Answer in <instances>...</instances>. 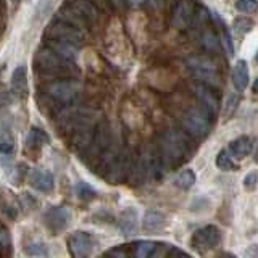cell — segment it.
Segmentation results:
<instances>
[{
	"label": "cell",
	"instance_id": "cell-32",
	"mask_svg": "<svg viewBox=\"0 0 258 258\" xmlns=\"http://www.w3.org/2000/svg\"><path fill=\"white\" fill-rule=\"evenodd\" d=\"M236 8L240 13H255L258 10V2L256 0H237L236 2Z\"/></svg>",
	"mask_w": 258,
	"mask_h": 258
},
{
	"label": "cell",
	"instance_id": "cell-31",
	"mask_svg": "<svg viewBox=\"0 0 258 258\" xmlns=\"http://www.w3.org/2000/svg\"><path fill=\"white\" fill-rule=\"evenodd\" d=\"M221 23V45L226 48V52H228V55H234V44H232V37H231V32L226 29L224 23Z\"/></svg>",
	"mask_w": 258,
	"mask_h": 258
},
{
	"label": "cell",
	"instance_id": "cell-19",
	"mask_svg": "<svg viewBox=\"0 0 258 258\" xmlns=\"http://www.w3.org/2000/svg\"><path fill=\"white\" fill-rule=\"evenodd\" d=\"M45 45L48 48H52L55 53H58L60 56L67 60L75 61L78 58V50L79 48L76 45H73L70 42H64V40H58V39H45Z\"/></svg>",
	"mask_w": 258,
	"mask_h": 258
},
{
	"label": "cell",
	"instance_id": "cell-26",
	"mask_svg": "<svg viewBox=\"0 0 258 258\" xmlns=\"http://www.w3.org/2000/svg\"><path fill=\"white\" fill-rule=\"evenodd\" d=\"M197 181V176L192 169H182V171L174 177V184L176 187H179L182 190H187L190 189L194 184Z\"/></svg>",
	"mask_w": 258,
	"mask_h": 258
},
{
	"label": "cell",
	"instance_id": "cell-45",
	"mask_svg": "<svg viewBox=\"0 0 258 258\" xmlns=\"http://www.w3.org/2000/svg\"><path fill=\"white\" fill-rule=\"evenodd\" d=\"M252 89H253V92H258V78L255 79V83H253Z\"/></svg>",
	"mask_w": 258,
	"mask_h": 258
},
{
	"label": "cell",
	"instance_id": "cell-28",
	"mask_svg": "<svg viewBox=\"0 0 258 258\" xmlns=\"http://www.w3.org/2000/svg\"><path fill=\"white\" fill-rule=\"evenodd\" d=\"M13 150H15V137L7 127H2L0 129V152L8 155Z\"/></svg>",
	"mask_w": 258,
	"mask_h": 258
},
{
	"label": "cell",
	"instance_id": "cell-17",
	"mask_svg": "<svg viewBox=\"0 0 258 258\" xmlns=\"http://www.w3.org/2000/svg\"><path fill=\"white\" fill-rule=\"evenodd\" d=\"M28 91H29V87H28L26 67H24V64H18L12 75V92L18 97V99H26Z\"/></svg>",
	"mask_w": 258,
	"mask_h": 258
},
{
	"label": "cell",
	"instance_id": "cell-40",
	"mask_svg": "<svg viewBox=\"0 0 258 258\" xmlns=\"http://www.w3.org/2000/svg\"><path fill=\"white\" fill-rule=\"evenodd\" d=\"M129 253L126 252V250H121V248H111V250H108V252H105V256H119V258H124Z\"/></svg>",
	"mask_w": 258,
	"mask_h": 258
},
{
	"label": "cell",
	"instance_id": "cell-25",
	"mask_svg": "<svg viewBox=\"0 0 258 258\" xmlns=\"http://www.w3.org/2000/svg\"><path fill=\"white\" fill-rule=\"evenodd\" d=\"M157 242H152V240H141L134 244L133 247V256H137V258H147V256H153L157 250Z\"/></svg>",
	"mask_w": 258,
	"mask_h": 258
},
{
	"label": "cell",
	"instance_id": "cell-7",
	"mask_svg": "<svg viewBox=\"0 0 258 258\" xmlns=\"http://www.w3.org/2000/svg\"><path fill=\"white\" fill-rule=\"evenodd\" d=\"M44 36H45V39L64 40V42H70L73 45H76L78 48H81L86 44V31L75 28L68 23H63V21L55 20V18L48 23Z\"/></svg>",
	"mask_w": 258,
	"mask_h": 258
},
{
	"label": "cell",
	"instance_id": "cell-37",
	"mask_svg": "<svg viewBox=\"0 0 258 258\" xmlns=\"http://www.w3.org/2000/svg\"><path fill=\"white\" fill-rule=\"evenodd\" d=\"M92 2H94V5L97 8H99L102 15H108L111 12V8H113L108 0H92Z\"/></svg>",
	"mask_w": 258,
	"mask_h": 258
},
{
	"label": "cell",
	"instance_id": "cell-42",
	"mask_svg": "<svg viewBox=\"0 0 258 258\" xmlns=\"http://www.w3.org/2000/svg\"><path fill=\"white\" fill-rule=\"evenodd\" d=\"M12 102V95L7 91H0V105H8Z\"/></svg>",
	"mask_w": 258,
	"mask_h": 258
},
{
	"label": "cell",
	"instance_id": "cell-8",
	"mask_svg": "<svg viewBox=\"0 0 258 258\" xmlns=\"http://www.w3.org/2000/svg\"><path fill=\"white\" fill-rule=\"evenodd\" d=\"M220 242H221V232L216 226H204V228L194 232L192 236V247L200 253L218 247Z\"/></svg>",
	"mask_w": 258,
	"mask_h": 258
},
{
	"label": "cell",
	"instance_id": "cell-15",
	"mask_svg": "<svg viewBox=\"0 0 258 258\" xmlns=\"http://www.w3.org/2000/svg\"><path fill=\"white\" fill-rule=\"evenodd\" d=\"M28 182L31 187H34L39 192H52L53 190V174L44 171V169H31L28 174Z\"/></svg>",
	"mask_w": 258,
	"mask_h": 258
},
{
	"label": "cell",
	"instance_id": "cell-6",
	"mask_svg": "<svg viewBox=\"0 0 258 258\" xmlns=\"http://www.w3.org/2000/svg\"><path fill=\"white\" fill-rule=\"evenodd\" d=\"M187 67L192 71L194 78L199 83H204L210 87H220L221 86V78L218 75V67L216 63L208 58V56H189L187 58Z\"/></svg>",
	"mask_w": 258,
	"mask_h": 258
},
{
	"label": "cell",
	"instance_id": "cell-3",
	"mask_svg": "<svg viewBox=\"0 0 258 258\" xmlns=\"http://www.w3.org/2000/svg\"><path fill=\"white\" fill-rule=\"evenodd\" d=\"M83 84L79 83L78 78H70V79H55L44 83L40 87V92L47 95L48 99H52L53 102L64 105V103H73L78 95L81 94Z\"/></svg>",
	"mask_w": 258,
	"mask_h": 258
},
{
	"label": "cell",
	"instance_id": "cell-23",
	"mask_svg": "<svg viewBox=\"0 0 258 258\" xmlns=\"http://www.w3.org/2000/svg\"><path fill=\"white\" fill-rule=\"evenodd\" d=\"M252 141L248 139L247 136H240L237 139H234L229 144V153L236 158V160H244L245 157H248L252 153Z\"/></svg>",
	"mask_w": 258,
	"mask_h": 258
},
{
	"label": "cell",
	"instance_id": "cell-14",
	"mask_svg": "<svg viewBox=\"0 0 258 258\" xmlns=\"http://www.w3.org/2000/svg\"><path fill=\"white\" fill-rule=\"evenodd\" d=\"M196 12V7L190 0H177L171 13V24L176 29H187Z\"/></svg>",
	"mask_w": 258,
	"mask_h": 258
},
{
	"label": "cell",
	"instance_id": "cell-22",
	"mask_svg": "<svg viewBox=\"0 0 258 258\" xmlns=\"http://www.w3.org/2000/svg\"><path fill=\"white\" fill-rule=\"evenodd\" d=\"M137 212L134 208H126L121 212L119 218H118V226H119V231L124 234V236H133L137 229Z\"/></svg>",
	"mask_w": 258,
	"mask_h": 258
},
{
	"label": "cell",
	"instance_id": "cell-30",
	"mask_svg": "<svg viewBox=\"0 0 258 258\" xmlns=\"http://www.w3.org/2000/svg\"><path fill=\"white\" fill-rule=\"evenodd\" d=\"M75 192L81 200H92L97 196V192L87 182H78L75 187Z\"/></svg>",
	"mask_w": 258,
	"mask_h": 258
},
{
	"label": "cell",
	"instance_id": "cell-38",
	"mask_svg": "<svg viewBox=\"0 0 258 258\" xmlns=\"http://www.w3.org/2000/svg\"><path fill=\"white\" fill-rule=\"evenodd\" d=\"M256 181H258V176H256V173H248V174L244 177V187H245L247 190H252V189H255Z\"/></svg>",
	"mask_w": 258,
	"mask_h": 258
},
{
	"label": "cell",
	"instance_id": "cell-46",
	"mask_svg": "<svg viewBox=\"0 0 258 258\" xmlns=\"http://www.w3.org/2000/svg\"><path fill=\"white\" fill-rule=\"evenodd\" d=\"M5 26V20H4V16L0 15V31H2V28Z\"/></svg>",
	"mask_w": 258,
	"mask_h": 258
},
{
	"label": "cell",
	"instance_id": "cell-5",
	"mask_svg": "<svg viewBox=\"0 0 258 258\" xmlns=\"http://www.w3.org/2000/svg\"><path fill=\"white\" fill-rule=\"evenodd\" d=\"M210 113L202 107H192L181 116V126L192 139H204L212 129Z\"/></svg>",
	"mask_w": 258,
	"mask_h": 258
},
{
	"label": "cell",
	"instance_id": "cell-18",
	"mask_svg": "<svg viewBox=\"0 0 258 258\" xmlns=\"http://www.w3.org/2000/svg\"><path fill=\"white\" fill-rule=\"evenodd\" d=\"M94 129H78V131L70 134V147L73 152H76L78 155L84 153V150L91 145L92 137H94Z\"/></svg>",
	"mask_w": 258,
	"mask_h": 258
},
{
	"label": "cell",
	"instance_id": "cell-10",
	"mask_svg": "<svg viewBox=\"0 0 258 258\" xmlns=\"http://www.w3.org/2000/svg\"><path fill=\"white\" fill-rule=\"evenodd\" d=\"M139 158L142 161L145 174H147V179H160L165 174L166 168L163 161H161L157 149H145L139 155Z\"/></svg>",
	"mask_w": 258,
	"mask_h": 258
},
{
	"label": "cell",
	"instance_id": "cell-1",
	"mask_svg": "<svg viewBox=\"0 0 258 258\" xmlns=\"http://www.w3.org/2000/svg\"><path fill=\"white\" fill-rule=\"evenodd\" d=\"M34 68H36V75L44 83L55 79H70V78L81 76V70L75 61L63 58V56L55 53L47 45L40 47L36 52Z\"/></svg>",
	"mask_w": 258,
	"mask_h": 258
},
{
	"label": "cell",
	"instance_id": "cell-47",
	"mask_svg": "<svg viewBox=\"0 0 258 258\" xmlns=\"http://www.w3.org/2000/svg\"><path fill=\"white\" fill-rule=\"evenodd\" d=\"M158 2H160V0H150V5H152V7H157Z\"/></svg>",
	"mask_w": 258,
	"mask_h": 258
},
{
	"label": "cell",
	"instance_id": "cell-41",
	"mask_svg": "<svg viewBox=\"0 0 258 258\" xmlns=\"http://www.w3.org/2000/svg\"><path fill=\"white\" fill-rule=\"evenodd\" d=\"M166 256H189V253H185V252H182V250H179V248H176V247L171 245V247L168 248Z\"/></svg>",
	"mask_w": 258,
	"mask_h": 258
},
{
	"label": "cell",
	"instance_id": "cell-2",
	"mask_svg": "<svg viewBox=\"0 0 258 258\" xmlns=\"http://www.w3.org/2000/svg\"><path fill=\"white\" fill-rule=\"evenodd\" d=\"M157 150L166 169L176 168L190 157L192 137L181 129H166L158 137Z\"/></svg>",
	"mask_w": 258,
	"mask_h": 258
},
{
	"label": "cell",
	"instance_id": "cell-43",
	"mask_svg": "<svg viewBox=\"0 0 258 258\" xmlns=\"http://www.w3.org/2000/svg\"><path fill=\"white\" fill-rule=\"evenodd\" d=\"M108 2L111 4V7L115 8V10H123L126 7V0H108Z\"/></svg>",
	"mask_w": 258,
	"mask_h": 258
},
{
	"label": "cell",
	"instance_id": "cell-20",
	"mask_svg": "<svg viewBox=\"0 0 258 258\" xmlns=\"http://www.w3.org/2000/svg\"><path fill=\"white\" fill-rule=\"evenodd\" d=\"M250 81V71H248V63L245 60H237L232 68V84L239 92L245 91Z\"/></svg>",
	"mask_w": 258,
	"mask_h": 258
},
{
	"label": "cell",
	"instance_id": "cell-33",
	"mask_svg": "<svg viewBox=\"0 0 258 258\" xmlns=\"http://www.w3.org/2000/svg\"><path fill=\"white\" fill-rule=\"evenodd\" d=\"M28 253L31 256H48L50 252H48V247L42 242H37V244H31L28 247Z\"/></svg>",
	"mask_w": 258,
	"mask_h": 258
},
{
	"label": "cell",
	"instance_id": "cell-9",
	"mask_svg": "<svg viewBox=\"0 0 258 258\" xmlns=\"http://www.w3.org/2000/svg\"><path fill=\"white\" fill-rule=\"evenodd\" d=\"M68 247H70V253L73 256H78V258L89 256L95 248V239L92 234L78 231V232H73L68 237Z\"/></svg>",
	"mask_w": 258,
	"mask_h": 258
},
{
	"label": "cell",
	"instance_id": "cell-12",
	"mask_svg": "<svg viewBox=\"0 0 258 258\" xmlns=\"http://www.w3.org/2000/svg\"><path fill=\"white\" fill-rule=\"evenodd\" d=\"M44 221L47 228L53 234H58L68 228V224L71 221V213L64 207H50L44 213Z\"/></svg>",
	"mask_w": 258,
	"mask_h": 258
},
{
	"label": "cell",
	"instance_id": "cell-48",
	"mask_svg": "<svg viewBox=\"0 0 258 258\" xmlns=\"http://www.w3.org/2000/svg\"><path fill=\"white\" fill-rule=\"evenodd\" d=\"M255 161H256V163H258V147L255 149Z\"/></svg>",
	"mask_w": 258,
	"mask_h": 258
},
{
	"label": "cell",
	"instance_id": "cell-39",
	"mask_svg": "<svg viewBox=\"0 0 258 258\" xmlns=\"http://www.w3.org/2000/svg\"><path fill=\"white\" fill-rule=\"evenodd\" d=\"M10 234H8V231L7 229H4V228H0V245H2L4 248H8L10 247Z\"/></svg>",
	"mask_w": 258,
	"mask_h": 258
},
{
	"label": "cell",
	"instance_id": "cell-4",
	"mask_svg": "<svg viewBox=\"0 0 258 258\" xmlns=\"http://www.w3.org/2000/svg\"><path fill=\"white\" fill-rule=\"evenodd\" d=\"M111 144H113V131H111V127L107 121H102V123H99L95 126L91 145H89V147L84 150V153H81L79 157L86 165L94 168L97 160L100 158L102 153L107 150Z\"/></svg>",
	"mask_w": 258,
	"mask_h": 258
},
{
	"label": "cell",
	"instance_id": "cell-16",
	"mask_svg": "<svg viewBox=\"0 0 258 258\" xmlns=\"http://www.w3.org/2000/svg\"><path fill=\"white\" fill-rule=\"evenodd\" d=\"M55 20H60L63 23H68L71 24V26H75V28H79V29H83V31H87L89 26H87V23L83 20V16H81L75 8L70 7L67 2H64L58 10H56L55 16H53Z\"/></svg>",
	"mask_w": 258,
	"mask_h": 258
},
{
	"label": "cell",
	"instance_id": "cell-51",
	"mask_svg": "<svg viewBox=\"0 0 258 258\" xmlns=\"http://www.w3.org/2000/svg\"><path fill=\"white\" fill-rule=\"evenodd\" d=\"M0 8H2V0H0Z\"/></svg>",
	"mask_w": 258,
	"mask_h": 258
},
{
	"label": "cell",
	"instance_id": "cell-21",
	"mask_svg": "<svg viewBox=\"0 0 258 258\" xmlns=\"http://www.w3.org/2000/svg\"><path fill=\"white\" fill-rule=\"evenodd\" d=\"M165 224H166V218L158 210H149V212H145L142 220V228L145 232H158L165 228Z\"/></svg>",
	"mask_w": 258,
	"mask_h": 258
},
{
	"label": "cell",
	"instance_id": "cell-24",
	"mask_svg": "<svg viewBox=\"0 0 258 258\" xmlns=\"http://www.w3.org/2000/svg\"><path fill=\"white\" fill-rule=\"evenodd\" d=\"M199 40H200V45L205 48L207 52H218L221 47V40L215 34L213 29H202L200 31V36H199Z\"/></svg>",
	"mask_w": 258,
	"mask_h": 258
},
{
	"label": "cell",
	"instance_id": "cell-44",
	"mask_svg": "<svg viewBox=\"0 0 258 258\" xmlns=\"http://www.w3.org/2000/svg\"><path fill=\"white\" fill-rule=\"evenodd\" d=\"M145 2V0H127V4L131 5V7H139Z\"/></svg>",
	"mask_w": 258,
	"mask_h": 258
},
{
	"label": "cell",
	"instance_id": "cell-11",
	"mask_svg": "<svg viewBox=\"0 0 258 258\" xmlns=\"http://www.w3.org/2000/svg\"><path fill=\"white\" fill-rule=\"evenodd\" d=\"M192 94L199 100L202 108H205L212 116L216 115L218 110H220V100H218L216 94L213 92V87L204 83H197L192 86Z\"/></svg>",
	"mask_w": 258,
	"mask_h": 258
},
{
	"label": "cell",
	"instance_id": "cell-36",
	"mask_svg": "<svg viewBox=\"0 0 258 258\" xmlns=\"http://www.w3.org/2000/svg\"><path fill=\"white\" fill-rule=\"evenodd\" d=\"M237 103H239V95H234L231 94L228 97V102H226V107H224V113H226V116H231L234 111H236L237 108Z\"/></svg>",
	"mask_w": 258,
	"mask_h": 258
},
{
	"label": "cell",
	"instance_id": "cell-49",
	"mask_svg": "<svg viewBox=\"0 0 258 258\" xmlns=\"http://www.w3.org/2000/svg\"><path fill=\"white\" fill-rule=\"evenodd\" d=\"M12 2H13V5L16 7V5H18V4H20V0H12Z\"/></svg>",
	"mask_w": 258,
	"mask_h": 258
},
{
	"label": "cell",
	"instance_id": "cell-29",
	"mask_svg": "<svg viewBox=\"0 0 258 258\" xmlns=\"http://www.w3.org/2000/svg\"><path fill=\"white\" fill-rule=\"evenodd\" d=\"M215 165L218 169H221V171H232V169H236V165H234V161H232L228 150H221L218 153Z\"/></svg>",
	"mask_w": 258,
	"mask_h": 258
},
{
	"label": "cell",
	"instance_id": "cell-35",
	"mask_svg": "<svg viewBox=\"0 0 258 258\" xmlns=\"http://www.w3.org/2000/svg\"><path fill=\"white\" fill-rule=\"evenodd\" d=\"M56 0H39L37 5H36V15L37 18H44V16L48 13V10L53 7V4Z\"/></svg>",
	"mask_w": 258,
	"mask_h": 258
},
{
	"label": "cell",
	"instance_id": "cell-13",
	"mask_svg": "<svg viewBox=\"0 0 258 258\" xmlns=\"http://www.w3.org/2000/svg\"><path fill=\"white\" fill-rule=\"evenodd\" d=\"M67 4L73 7L75 10L83 16V20L87 23L89 28H95L100 23L102 13L100 10L94 5L92 0H67Z\"/></svg>",
	"mask_w": 258,
	"mask_h": 258
},
{
	"label": "cell",
	"instance_id": "cell-27",
	"mask_svg": "<svg viewBox=\"0 0 258 258\" xmlns=\"http://www.w3.org/2000/svg\"><path fill=\"white\" fill-rule=\"evenodd\" d=\"M50 142V137L48 134L40 127H31L29 131V137H28V144L32 145V147H42V145H47Z\"/></svg>",
	"mask_w": 258,
	"mask_h": 258
},
{
	"label": "cell",
	"instance_id": "cell-52",
	"mask_svg": "<svg viewBox=\"0 0 258 258\" xmlns=\"http://www.w3.org/2000/svg\"><path fill=\"white\" fill-rule=\"evenodd\" d=\"M255 60H256V61H258V55H256V56H255Z\"/></svg>",
	"mask_w": 258,
	"mask_h": 258
},
{
	"label": "cell",
	"instance_id": "cell-50",
	"mask_svg": "<svg viewBox=\"0 0 258 258\" xmlns=\"http://www.w3.org/2000/svg\"><path fill=\"white\" fill-rule=\"evenodd\" d=\"M2 248H4V247H2V245H0V256H2V255H4V252H2Z\"/></svg>",
	"mask_w": 258,
	"mask_h": 258
},
{
	"label": "cell",
	"instance_id": "cell-34",
	"mask_svg": "<svg viewBox=\"0 0 258 258\" xmlns=\"http://www.w3.org/2000/svg\"><path fill=\"white\" fill-rule=\"evenodd\" d=\"M253 26V21L248 20V18H239L236 20V23H234V31L237 32V34L244 36L245 32H248L250 29H252Z\"/></svg>",
	"mask_w": 258,
	"mask_h": 258
}]
</instances>
